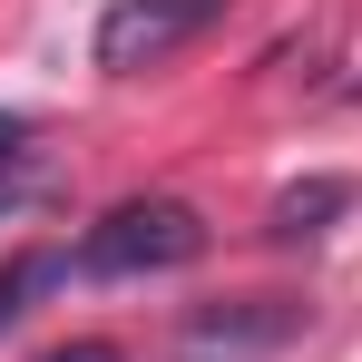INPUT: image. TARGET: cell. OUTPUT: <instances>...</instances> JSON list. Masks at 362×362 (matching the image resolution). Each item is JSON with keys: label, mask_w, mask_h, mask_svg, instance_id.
Here are the masks:
<instances>
[{"label": "cell", "mask_w": 362, "mask_h": 362, "mask_svg": "<svg viewBox=\"0 0 362 362\" xmlns=\"http://www.w3.org/2000/svg\"><path fill=\"white\" fill-rule=\"evenodd\" d=\"M196 255H206V216H196L186 196H127V206H108V216L78 235L69 274H88V284H137V274H177Z\"/></svg>", "instance_id": "cell-1"}, {"label": "cell", "mask_w": 362, "mask_h": 362, "mask_svg": "<svg viewBox=\"0 0 362 362\" xmlns=\"http://www.w3.org/2000/svg\"><path fill=\"white\" fill-rule=\"evenodd\" d=\"M235 0H118L98 20V69L108 78H137V69H167L186 40H206Z\"/></svg>", "instance_id": "cell-2"}, {"label": "cell", "mask_w": 362, "mask_h": 362, "mask_svg": "<svg viewBox=\"0 0 362 362\" xmlns=\"http://www.w3.org/2000/svg\"><path fill=\"white\" fill-rule=\"evenodd\" d=\"M353 196H362L353 177H303V186H284V196H274L264 235H274V245H313L333 216H353Z\"/></svg>", "instance_id": "cell-3"}, {"label": "cell", "mask_w": 362, "mask_h": 362, "mask_svg": "<svg viewBox=\"0 0 362 362\" xmlns=\"http://www.w3.org/2000/svg\"><path fill=\"white\" fill-rule=\"evenodd\" d=\"M49 284H69V255H59V245H20V255L0 264V333H10L30 303L49 294Z\"/></svg>", "instance_id": "cell-4"}, {"label": "cell", "mask_w": 362, "mask_h": 362, "mask_svg": "<svg viewBox=\"0 0 362 362\" xmlns=\"http://www.w3.org/2000/svg\"><path fill=\"white\" fill-rule=\"evenodd\" d=\"M294 333H303V303H274V294H264V313H255V303L196 313V343H294Z\"/></svg>", "instance_id": "cell-5"}, {"label": "cell", "mask_w": 362, "mask_h": 362, "mask_svg": "<svg viewBox=\"0 0 362 362\" xmlns=\"http://www.w3.org/2000/svg\"><path fill=\"white\" fill-rule=\"evenodd\" d=\"M20 167H30V118H20V108H0V206L20 196Z\"/></svg>", "instance_id": "cell-6"}, {"label": "cell", "mask_w": 362, "mask_h": 362, "mask_svg": "<svg viewBox=\"0 0 362 362\" xmlns=\"http://www.w3.org/2000/svg\"><path fill=\"white\" fill-rule=\"evenodd\" d=\"M40 362H127L118 343H59V353H40Z\"/></svg>", "instance_id": "cell-7"}, {"label": "cell", "mask_w": 362, "mask_h": 362, "mask_svg": "<svg viewBox=\"0 0 362 362\" xmlns=\"http://www.w3.org/2000/svg\"><path fill=\"white\" fill-rule=\"evenodd\" d=\"M343 98H353V108H362V78H353V88H343Z\"/></svg>", "instance_id": "cell-8"}]
</instances>
